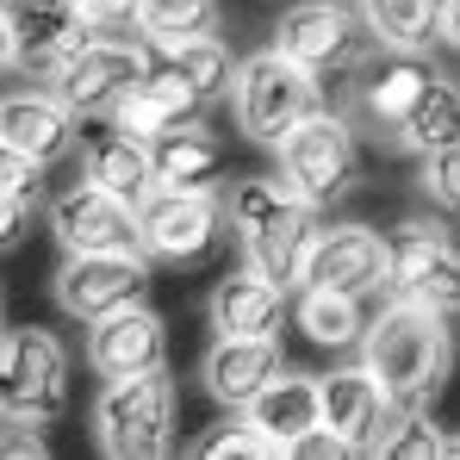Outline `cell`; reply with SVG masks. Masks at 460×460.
I'll list each match as a JSON object with an SVG mask.
<instances>
[{
	"label": "cell",
	"instance_id": "obj_19",
	"mask_svg": "<svg viewBox=\"0 0 460 460\" xmlns=\"http://www.w3.org/2000/svg\"><path fill=\"white\" fill-rule=\"evenodd\" d=\"M81 355H87V367H93L100 380L144 374V367H168V323H162V311H150V299H137V305L87 323Z\"/></svg>",
	"mask_w": 460,
	"mask_h": 460
},
{
	"label": "cell",
	"instance_id": "obj_3",
	"mask_svg": "<svg viewBox=\"0 0 460 460\" xmlns=\"http://www.w3.org/2000/svg\"><path fill=\"white\" fill-rule=\"evenodd\" d=\"M181 423V385L168 367H144V374H119L93 392L87 404V429L93 448L106 460H162L174 455V429Z\"/></svg>",
	"mask_w": 460,
	"mask_h": 460
},
{
	"label": "cell",
	"instance_id": "obj_13",
	"mask_svg": "<svg viewBox=\"0 0 460 460\" xmlns=\"http://www.w3.org/2000/svg\"><path fill=\"white\" fill-rule=\"evenodd\" d=\"M385 293L398 299H417V305L460 317V249L455 236L429 218H404L392 230V280Z\"/></svg>",
	"mask_w": 460,
	"mask_h": 460
},
{
	"label": "cell",
	"instance_id": "obj_8",
	"mask_svg": "<svg viewBox=\"0 0 460 460\" xmlns=\"http://www.w3.org/2000/svg\"><path fill=\"white\" fill-rule=\"evenodd\" d=\"M280 174L305 193L311 206H336L355 181H361V125L349 112H330L317 106L311 119H299L287 137H280Z\"/></svg>",
	"mask_w": 460,
	"mask_h": 460
},
{
	"label": "cell",
	"instance_id": "obj_28",
	"mask_svg": "<svg viewBox=\"0 0 460 460\" xmlns=\"http://www.w3.org/2000/svg\"><path fill=\"white\" fill-rule=\"evenodd\" d=\"M293 323L305 330L311 349H361L367 336V311L355 293H330V287H299L293 293Z\"/></svg>",
	"mask_w": 460,
	"mask_h": 460
},
{
	"label": "cell",
	"instance_id": "obj_11",
	"mask_svg": "<svg viewBox=\"0 0 460 460\" xmlns=\"http://www.w3.org/2000/svg\"><path fill=\"white\" fill-rule=\"evenodd\" d=\"M155 287V261L144 249H106V255H63L50 293H57V311L75 317L81 330L112 317V311L150 299Z\"/></svg>",
	"mask_w": 460,
	"mask_h": 460
},
{
	"label": "cell",
	"instance_id": "obj_16",
	"mask_svg": "<svg viewBox=\"0 0 460 460\" xmlns=\"http://www.w3.org/2000/svg\"><path fill=\"white\" fill-rule=\"evenodd\" d=\"M429 57H417V50H374L355 75H349V119L361 125V131H374V137H392L398 131V119L411 112V100H417V87L429 81Z\"/></svg>",
	"mask_w": 460,
	"mask_h": 460
},
{
	"label": "cell",
	"instance_id": "obj_37",
	"mask_svg": "<svg viewBox=\"0 0 460 460\" xmlns=\"http://www.w3.org/2000/svg\"><path fill=\"white\" fill-rule=\"evenodd\" d=\"M442 44L460 57V0H448V19H442Z\"/></svg>",
	"mask_w": 460,
	"mask_h": 460
},
{
	"label": "cell",
	"instance_id": "obj_25",
	"mask_svg": "<svg viewBox=\"0 0 460 460\" xmlns=\"http://www.w3.org/2000/svg\"><path fill=\"white\" fill-rule=\"evenodd\" d=\"M236 50H230L218 31H199V38H181V44H168V50H155V69H168V75H181L206 106L212 100H230V87H236Z\"/></svg>",
	"mask_w": 460,
	"mask_h": 460
},
{
	"label": "cell",
	"instance_id": "obj_12",
	"mask_svg": "<svg viewBox=\"0 0 460 460\" xmlns=\"http://www.w3.org/2000/svg\"><path fill=\"white\" fill-rule=\"evenodd\" d=\"M50 236L63 255H106V249H144V212L137 199L100 187V181H69L50 199Z\"/></svg>",
	"mask_w": 460,
	"mask_h": 460
},
{
	"label": "cell",
	"instance_id": "obj_17",
	"mask_svg": "<svg viewBox=\"0 0 460 460\" xmlns=\"http://www.w3.org/2000/svg\"><path fill=\"white\" fill-rule=\"evenodd\" d=\"M323 423L355 448V455H380L392 423H398V404L385 398L380 374L367 361H349V367H330L323 374Z\"/></svg>",
	"mask_w": 460,
	"mask_h": 460
},
{
	"label": "cell",
	"instance_id": "obj_18",
	"mask_svg": "<svg viewBox=\"0 0 460 460\" xmlns=\"http://www.w3.org/2000/svg\"><path fill=\"white\" fill-rule=\"evenodd\" d=\"M280 374H287L280 336H212V349L199 355V385L225 411H249Z\"/></svg>",
	"mask_w": 460,
	"mask_h": 460
},
{
	"label": "cell",
	"instance_id": "obj_6",
	"mask_svg": "<svg viewBox=\"0 0 460 460\" xmlns=\"http://www.w3.org/2000/svg\"><path fill=\"white\" fill-rule=\"evenodd\" d=\"M268 44H280V50H287L293 63H305L317 81L355 75V69L380 50V38L367 31V19H361L355 0H293V6H280Z\"/></svg>",
	"mask_w": 460,
	"mask_h": 460
},
{
	"label": "cell",
	"instance_id": "obj_27",
	"mask_svg": "<svg viewBox=\"0 0 460 460\" xmlns=\"http://www.w3.org/2000/svg\"><path fill=\"white\" fill-rule=\"evenodd\" d=\"M249 417L261 429H274L287 442V455H293V442L323 423V374H280V380L249 404Z\"/></svg>",
	"mask_w": 460,
	"mask_h": 460
},
{
	"label": "cell",
	"instance_id": "obj_5",
	"mask_svg": "<svg viewBox=\"0 0 460 460\" xmlns=\"http://www.w3.org/2000/svg\"><path fill=\"white\" fill-rule=\"evenodd\" d=\"M150 75H155L150 38H144L137 25H131V31H125V25H100L75 57L50 75V87L75 106L87 125H112V112H119Z\"/></svg>",
	"mask_w": 460,
	"mask_h": 460
},
{
	"label": "cell",
	"instance_id": "obj_26",
	"mask_svg": "<svg viewBox=\"0 0 460 460\" xmlns=\"http://www.w3.org/2000/svg\"><path fill=\"white\" fill-rule=\"evenodd\" d=\"M155 174H162V187H218L225 181V144L206 131V119L174 125L155 137Z\"/></svg>",
	"mask_w": 460,
	"mask_h": 460
},
{
	"label": "cell",
	"instance_id": "obj_30",
	"mask_svg": "<svg viewBox=\"0 0 460 460\" xmlns=\"http://www.w3.org/2000/svg\"><path fill=\"white\" fill-rule=\"evenodd\" d=\"M137 31L150 38V50L218 31V0H137Z\"/></svg>",
	"mask_w": 460,
	"mask_h": 460
},
{
	"label": "cell",
	"instance_id": "obj_21",
	"mask_svg": "<svg viewBox=\"0 0 460 460\" xmlns=\"http://www.w3.org/2000/svg\"><path fill=\"white\" fill-rule=\"evenodd\" d=\"M81 174L100 181V187H112V193H125V199H137V206L162 187V174H155V144L137 137V131H125V125L93 131V137L81 144Z\"/></svg>",
	"mask_w": 460,
	"mask_h": 460
},
{
	"label": "cell",
	"instance_id": "obj_36",
	"mask_svg": "<svg viewBox=\"0 0 460 460\" xmlns=\"http://www.w3.org/2000/svg\"><path fill=\"white\" fill-rule=\"evenodd\" d=\"M87 13L100 25H137V0H87Z\"/></svg>",
	"mask_w": 460,
	"mask_h": 460
},
{
	"label": "cell",
	"instance_id": "obj_9",
	"mask_svg": "<svg viewBox=\"0 0 460 460\" xmlns=\"http://www.w3.org/2000/svg\"><path fill=\"white\" fill-rule=\"evenodd\" d=\"M0 44H6V69L31 81H50L81 44L100 31V19L87 13V0H6L0 6Z\"/></svg>",
	"mask_w": 460,
	"mask_h": 460
},
{
	"label": "cell",
	"instance_id": "obj_15",
	"mask_svg": "<svg viewBox=\"0 0 460 460\" xmlns=\"http://www.w3.org/2000/svg\"><path fill=\"white\" fill-rule=\"evenodd\" d=\"M385 280H392V236H380L374 225H323L305 255L299 287H330V293L374 299Z\"/></svg>",
	"mask_w": 460,
	"mask_h": 460
},
{
	"label": "cell",
	"instance_id": "obj_35",
	"mask_svg": "<svg viewBox=\"0 0 460 460\" xmlns=\"http://www.w3.org/2000/svg\"><path fill=\"white\" fill-rule=\"evenodd\" d=\"M342 455H355L330 423H317V429H305L299 442H293V460H342Z\"/></svg>",
	"mask_w": 460,
	"mask_h": 460
},
{
	"label": "cell",
	"instance_id": "obj_2",
	"mask_svg": "<svg viewBox=\"0 0 460 460\" xmlns=\"http://www.w3.org/2000/svg\"><path fill=\"white\" fill-rule=\"evenodd\" d=\"M230 225L243 243V261H255L261 274H274L280 287L299 293L305 255L323 230V206H311L287 174H249L230 187Z\"/></svg>",
	"mask_w": 460,
	"mask_h": 460
},
{
	"label": "cell",
	"instance_id": "obj_31",
	"mask_svg": "<svg viewBox=\"0 0 460 460\" xmlns=\"http://www.w3.org/2000/svg\"><path fill=\"white\" fill-rule=\"evenodd\" d=\"M38 181H44L38 162H25V155L6 150V162H0V243H6V249L25 236V218L38 212V193H44Z\"/></svg>",
	"mask_w": 460,
	"mask_h": 460
},
{
	"label": "cell",
	"instance_id": "obj_38",
	"mask_svg": "<svg viewBox=\"0 0 460 460\" xmlns=\"http://www.w3.org/2000/svg\"><path fill=\"white\" fill-rule=\"evenodd\" d=\"M448 460H460V436H448Z\"/></svg>",
	"mask_w": 460,
	"mask_h": 460
},
{
	"label": "cell",
	"instance_id": "obj_14",
	"mask_svg": "<svg viewBox=\"0 0 460 460\" xmlns=\"http://www.w3.org/2000/svg\"><path fill=\"white\" fill-rule=\"evenodd\" d=\"M81 125H87V119H81L50 81H44V87H13V93L0 100V150L38 162L44 174L75 155Z\"/></svg>",
	"mask_w": 460,
	"mask_h": 460
},
{
	"label": "cell",
	"instance_id": "obj_24",
	"mask_svg": "<svg viewBox=\"0 0 460 460\" xmlns=\"http://www.w3.org/2000/svg\"><path fill=\"white\" fill-rule=\"evenodd\" d=\"M367 31L380 38V50H417L429 57L442 44V19H448V0H355Z\"/></svg>",
	"mask_w": 460,
	"mask_h": 460
},
{
	"label": "cell",
	"instance_id": "obj_23",
	"mask_svg": "<svg viewBox=\"0 0 460 460\" xmlns=\"http://www.w3.org/2000/svg\"><path fill=\"white\" fill-rule=\"evenodd\" d=\"M199 112H206V100H199L187 81L168 75V69H155V75L144 81V87H137V93H131L119 112H112V125H125V131H137V137H150V144H155L162 131L193 125Z\"/></svg>",
	"mask_w": 460,
	"mask_h": 460
},
{
	"label": "cell",
	"instance_id": "obj_34",
	"mask_svg": "<svg viewBox=\"0 0 460 460\" xmlns=\"http://www.w3.org/2000/svg\"><path fill=\"white\" fill-rule=\"evenodd\" d=\"M38 429H44L38 417H6V460H25V455H31V460H44V455H50Z\"/></svg>",
	"mask_w": 460,
	"mask_h": 460
},
{
	"label": "cell",
	"instance_id": "obj_33",
	"mask_svg": "<svg viewBox=\"0 0 460 460\" xmlns=\"http://www.w3.org/2000/svg\"><path fill=\"white\" fill-rule=\"evenodd\" d=\"M385 460H448V436L436 429V417L429 411H411V417H398L392 423V436H385Z\"/></svg>",
	"mask_w": 460,
	"mask_h": 460
},
{
	"label": "cell",
	"instance_id": "obj_4",
	"mask_svg": "<svg viewBox=\"0 0 460 460\" xmlns=\"http://www.w3.org/2000/svg\"><path fill=\"white\" fill-rule=\"evenodd\" d=\"M317 106H323V81L311 75L305 63H293L280 44H268V50H255V57L236 63L230 119H236V131H243L249 144L280 150V137H287L299 119H311Z\"/></svg>",
	"mask_w": 460,
	"mask_h": 460
},
{
	"label": "cell",
	"instance_id": "obj_22",
	"mask_svg": "<svg viewBox=\"0 0 460 460\" xmlns=\"http://www.w3.org/2000/svg\"><path fill=\"white\" fill-rule=\"evenodd\" d=\"M385 144L404 150V155H429V150H442V144H460V81L442 63L429 69V81L417 87L411 112L398 119V131Z\"/></svg>",
	"mask_w": 460,
	"mask_h": 460
},
{
	"label": "cell",
	"instance_id": "obj_7",
	"mask_svg": "<svg viewBox=\"0 0 460 460\" xmlns=\"http://www.w3.org/2000/svg\"><path fill=\"white\" fill-rule=\"evenodd\" d=\"M137 212H144V255L155 268H199L236 230L230 193H218V187H155Z\"/></svg>",
	"mask_w": 460,
	"mask_h": 460
},
{
	"label": "cell",
	"instance_id": "obj_10",
	"mask_svg": "<svg viewBox=\"0 0 460 460\" xmlns=\"http://www.w3.org/2000/svg\"><path fill=\"white\" fill-rule=\"evenodd\" d=\"M69 349L57 330H38V323H13L6 342H0V398H6V417H38V423H57L69 411Z\"/></svg>",
	"mask_w": 460,
	"mask_h": 460
},
{
	"label": "cell",
	"instance_id": "obj_20",
	"mask_svg": "<svg viewBox=\"0 0 460 460\" xmlns=\"http://www.w3.org/2000/svg\"><path fill=\"white\" fill-rule=\"evenodd\" d=\"M206 317H212L218 336H280V323L293 317V287H280L274 274L243 261V268H230L225 280L212 287Z\"/></svg>",
	"mask_w": 460,
	"mask_h": 460
},
{
	"label": "cell",
	"instance_id": "obj_29",
	"mask_svg": "<svg viewBox=\"0 0 460 460\" xmlns=\"http://www.w3.org/2000/svg\"><path fill=\"white\" fill-rule=\"evenodd\" d=\"M193 455L199 460H293L287 442H280L274 429H261L249 411H230L218 429H206V436L193 442Z\"/></svg>",
	"mask_w": 460,
	"mask_h": 460
},
{
	"label": "cell",
	"instance_id": "obj_1",
	"mask_svg": "<svg viewBox=\"0 0 460 460\" xmlns=\"http://www.w3.org/2000/svg\"><path fill=\"white\" fill-rule=\"evenodd\" d=\"M361 361L380 374L385 398L398 404V417L429 411V404L442 398L448 374H455V330H448L442 311L392 293V305H380L374 317H367Z\"/></svg>",
	"mask_w": 460,
	"mask_h": 460
},
{
	"label": "cell",
	"instance_id": "obj_32",
	"mask_svg": "<svg viewBox=\"0 0 460 460\" xmlns=\"http://www.w3.org/2000/svg\"><path fill=\"white\" fill-rule=\"evenodd\" d=\"M417 193H423L436 212L460 218V144H442V150L417 155Z\"/></svg>",
	"mask_w": 460,
	"mask_h": 460
}]
</instances>
